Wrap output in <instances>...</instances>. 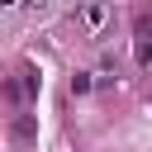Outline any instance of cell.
Wrapping results in <instances>:
<instances>
[{"instance_id": "obj_1", "label": "cell", "mask_w": 152, "mask_h": 152, "mask_svg": "<svg viewBox=\"0 0 152 152\" xmlns=\"http://www.w3.org/2000/svg\"><path fill=\"white\" fill-rule=\"evenodd\" d=\"M81 19H86V28H100V24H104V5H86Z\"/></svg>"}, {"instance_id": "obj_2", "label": "cell", "mask_w": 152, "mask_h": 152, "mask_svg": "<svg viewBox=\"0 0 152 152\" xmlns=\"http://www.w3.org/2000/svg\"><path fill=\"white\" fill-rule=\"evenodd\" d=\"M14 138H19V142H28V138H33V119H28V114H19V119H14Z\"/></svg>"}]
</instances>
